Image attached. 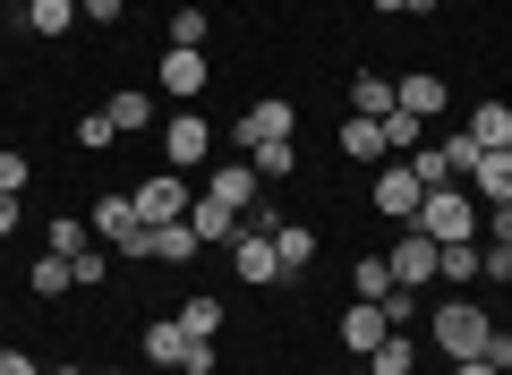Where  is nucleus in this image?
Listing matches in <instances>:
<instances>
[{
	"label": "nucleus",
	"instance_id": "1",
	"mask_svg": "<svg viewBox=\"0 0 512 375\" xmlns=\"http://www.w3.org/2000/svg\"><path fill=\"white\" fill-rule=\"evenodd\" d=\"M427 333H436V350H444V358H487L495 316H487V307H470V299L453 290V299H444L436 316H427Z\"/></svg>",
	"mask_w": 512,
	"mask_h": 375
},
{
	"label": "nucleus",
	"instance_id": "2",
	"mask_svg": "<svg viewBox=\"0 0 512 375\" xmlns=\"http://www.w3.org/2000/svg\"><path fill=\"white\" fill-rule=\"evenodd\" d=\"M86 231L103 239L111 256H154V231H146V222H137V205H128L120 188H111V197H94V214H86Z\"/></svg>",
	"mask_w": 512,
	"mask_h": 375
},
{
	"label": "nucleus",
	"instance_id": "3",
	"mask_svg": "<svg viewBox=\"0 0 512 375\" xmlns=\"http://www.w3.org/2000/svg\"><path fill=\"white\" fill-rule=\"evenodd\" d=\"M419 231L436 239V248H461V239H478V197H470V188H427Z\"/></svg>",
	"mask_w": 512,
	"mask_h": 375
},
{
	"label": "nucleus",
	"instance_id": "4",
	"mask_svg": "<svg viewBox=\"0 0 512 375\" xmlns=\"http://www.w3.org/2000/svg\"><path fill=\"white\" fill-rule=\"evenodd\" d=\"M367 205H376L384 222H419V205H427V188H419V171L410 162H376V179H367Z\"/></svg>",
	"mask_w": 512,
	"mask_h": 375
},
{
	"label": "nucleus",
	"instance_id": "5",
	"mask_svg": "<svg viewBox=\"0 0 512 375\" xmlns=\"http://www.w3.org/2000/svg\"><path fill=\"white\" fill-rule=\"evenodd\" d=\"M128 205H137V222H188V205H197V188H188V171H154V179H137L128 188Z\"/></svg>",
	"mask_w": 512,
	"mask_h": 375
},
{
	"label": "nucleus",
	"instance_id": "6",
	"mask_svg": "<svg viewBox=\"0 0 512 375\" xmlns=\"http://www.w3.org/2000/svg\"><path fill=\"white\" fill-rule=\"evenodd\" d=\"M222 256H231V273H239L248 290H274V282H291V273H282V248H274V231H248V222H239V239H231Z\"/></svg>",
	"mask_w": 512,
	"mask_h": 375
},
{
	"label": "nucleus",
	"instance_id": "7",
	"mask_svg": "<svg viewBox=\"0 0 512 375\" xmlns=\"http://www.w3.org/2000/svg\"><path fill=\"white\" fill-rule=\"evenodd\" d=\"M163 154L171 171H197V162H214V120H197V103H180L163 120Z\"/></svg>",
	"mask_w": 512,
	"mask_h": 375
},
{
	"label": "nucleus",
	"instance_id": "8",
	"mask_svg": "<svg viewBox=\"0 0 512 375\" xmlns=\"http://www.w3.org/2000/svg\"><path fill=\"white\" fill-rule=\"evenodd\" d=\"M291 128H299V111L282 103V94H265V103H248V111H239V120H231V137H239V154H256V145L291 137Z\"/></svg>",
	"mask_w": 512,
	"mask_h": 375
},
{
	"label": "nucleus",
	"instance_id": "9",
	"mask_svg": "<svg viewBox=\"0 0 512 375\" xmlns=\"http://www.w3.org/2000/svg\"><path fill=\"white\" fill-rule=\"evenodd\" d=\"M436 256H444V248L410 222V231L393 239V256H384V265H393V282H402V290H427V282H436Z\"/></svg>",
	"mask_w": 512,
	"mask_h": 375
},
{
	"label": "nucleus",
	"instance_id": "10",
	"mask_svg": "<svg viewBox=\"0 0 512 375\" xmlns=\"http://www.w3.org/2000/svg\"><path fill=\"white\" fill-rule=\"evenodd\" d=\"M393 103H402L410 120H444V111H453V86H444L436 69H410V77H393Z\"/></svg>",
	"mask_w": 512,
	"mask_h": 375
},
{
	"label": "nucleus",
	"instance_id": "11",
	"mask_svg": "<svg viewBox=\"0 0 512 375\" xmlns=\"http://www.w3.org/2000/svg\"><path fill=\"white\" fill-rule=\"evenodd\" d=\"M239 222H248V214H231L222 197H205V188H197V205H188V231H197L205 248H231V239H239Z\"/></svg>",
	"mask_w": 512,
	"mask_h": 375
},
{
	"label": "nucleus",
	"instance_id": "12",
	"mask_svg": "<svg viewBox=\"0 0 512 375\" xmlns=\"http://www.w3.org/2000/svg\"><path fill=\"white\" fill-rule=\"evenodd\" d=\"M163 94L171 103H197L205 94V52H180V43H171L163 52Z\"/></svg>",
	"mask_w": 512,
	"mask_h": 375
},
{
	"label": "nucleus",
	"instance_id": "13",
	"mask_svg": "<svg viewBox=\"0 0 512 375\" xmlns=\"http://www.w3.org/2000/svg\"><path fill=\"white\" fill-rule=\"evenodd\" d=\"M205 197H222V205H231V214H248V205L265 197V188H256V162H222V171L205 179Z\"/></svg>",
	"mask_w": 512,
	"mask_h": 375
},
{
	"label": "nucleus",
	"instance_id": "14",
	"mask_svg": "<svg viewBox=\"0 0 512 375\" xmlns=\"http://www.w3.org/2000/svg\"><path fill=\"white\" fill-rule=\"evenodd\" d=\"M384 333H393V324H384V307H376V299H350V316H342V341H350V358H367Z\"/></svg>",
	"mask_w": 512,
	"mask_h": 375
},
{
	"label": "nucleus",
	"instance_id": "15",
	"mask_svg": "<svg viewBox=\"0 0 512 375\" xmlns=\"http://www.w3.org/2000/svg\"><path fill=\"white\" fill-rule=\"evenodd\" d=\"M461 137H470L478 154H504V145H512V103H478V111H470V128H461Z\"/></svg>",
	"mask_w": 512,
	"mask_h": 375
},
{
	"label": "nucleus",
	"instance_id": "16",
	"mask_svg": "<svg viewBox=\"0 0 512 375\" xmlns=\"http://www.w3.org/2000/svg\"><path fill=\"white\" fill-rule=\"evenodd\" d=\"M470 188H478V205H512V154H478Z\"/></svg>",
	"mask_w": 512,
	"mask_h": 375
},
{
	"label": "nucleus",
	"instance_id": "17",
	"mask_svg": "<svg viewBox=\"0 0 512 375\" xmlns=\"http://www.w3.org/2000/svg\"><path fill=\"white\" fill-rule=\"evenodd\" d=\"M333 145H342L350 162H384V154H393V145H384V120H359V111L342 120V137H333Z\"/></svg>",
	"mask_w": 512,
	"mask_h": 375
},
{
	"label": "nucleus",
	"instance_id": "18",
	"mask_svg": "<svg viewBox=\"0 0 512 375\" xmlns=\"http://www.w3.org/2000/svg\"><path fill=\"white\" fill-rule=\"evenodd\" d=\"M359 367H367V375H410V367H419V341H410V333H384Z\"/></svg>",
	"mask_w": 512,
	"mask_h": 375
},
{
	"label": "nucleus",
	"instance_id": "19",
	"mask_svg": "<svg viewBox=\"0 0 512 375\" xmlns=\"http://www.w3.org/2000/svg\"><path fill=\"white\" fill-rule=\"evenodd\" d=\"M350 111H359V120H384V111H393V77L359 69V77H350Z\"/></svg>",
	"mask_w": 512,
	"mask_h": 375
},
{
	"label": "nucleus",
	"instance_id": "20",
	"mask_svg": "<svg viewBox=\"0 0 512 375\" xmlns=\"http://www.w3.org/2000/svg\"><path fill=\"white\" fill-rule=\"evenodd\" d=\"M188 256H205V239L188 222H154V265H188Z\"/></svg>",
	"mask_w": 512,
	"mask_h": 375
},
{
	"label": "nucleus",
	"instance_id": "21",
	"mask_svg": "<svg viewBox=\"0 0 512 375\" xmlns=\"http://www.w3.org/2000/svg\"><path fill=\"white\" fill-rule=\"evenodd\" d=\"M146 358H154V367H180V358H188V324H180V316L146 324Z\"/></svg>",
	"mask_w": 512,
	"mask_h": 375
},
{
	"label": "nucleus",
	"instance_id": "22",
	"mask_svg": "<svg viewBox=\"0 0 512 375\" xmlns=\"http://www.w3.org/2000/svg\"><path fill=\"white\" fill-rule=\"evenodd\" d=\"M350 290H359V299H393V290H402V282H393V265H384V256H359V265H350Z\"/></svg>",
	"mask_w": 512,
	"mask_h": 375
},
{
	"label": "nucleus",
	"instance_id": "23",
	"mask_svg": "<svg viewBox=\"0 0 512 375\" xmlns=\"http://www.w3.org/2000/svg\"><path fill=\"white\" fill-rule=\"evenodd\" d=\"M274 248H282V273H308L316 265V231H308V222H282Z\"/></svg>",
	"mask_w": 512,
	"mask_h": 375
},
{
	"label": "nucleus",
	"instance_id": "24",
	"mask_svg": "<svg viewBox=\"0 0 512 375\" xmlns=\"http://www.w3.org/2000/svg\"><path fill=\"white\" fill-rule=\"evenodd\" d=\"M26 26H35V35H69V26H77V0H26Z\"/></svg>",
	"mask_w": 512,
	"mask_h": 375
},
{
	"label": "nucleus",
	"instance_id": "25",
	"mask_svg": "<svg viewBox=\"0 0 512 375\" xmlns=\"http://www.w3.org/2000/svg\"><path fill=\"white\" fill-rule=\"evenodd\" d=\"M402 162H410V171H419V188H453V179H461L444 145H419V154H402Z\"/></svg>",
	"mask_w": 512,
	"mask_h": 375
},
{
	"label": "nucleus",
	"instance_id": "26",
	"mask_svg": "<svg viewBox=\"0 0 512 375\" xmlns=\"http://www.w3.org/2000/svg\"><path fill=\"white\" fill-rule=\"evenodd\" d=\"M436 282H453V290H470V282H478V239H461V248H444V256H436Z\"/></svg>",
	"mask_w": 512,
	"mask_h": 375
},
{
	"label": "nucleus",
	"instance_id": "27",
	"mask_svg": "<svg viewBox=\"0 0 512 375\" xmlns=\"http://www.w3.org/2000/svg\"><path fill=\"white\" fill-rule=\"evenodd\" d=\"M248 162H256V179H291V171H299V145H291V137H274V145H256Z\"/></svg>",
	"mask_w": 512,
	"mask_h": 375
},
{
	"label": "nucleus",
	"instance_id": "28",
	"mask_svg": "<svg viewBox=\"0 0 512 375\" xmlns=\"http://www.w3.org/2000/svg\"><path fill=\"white\" fill-rule=\"evenodd\" d=\"M35 290H43V299L77 290V265H69V256H52V248H43V256H35Z\"/></svg>",
	"mask_w": 512,
	"mask_h": 375
},
{
	"label": "nucleus",
	"instance_id": "29",
	"mask_svg": "<svg viewBox=\"0 0 512 375\" xmlns=\"http://www.w3.org/2000/svg\"><path fill=\"white\" fill-rule=\"evenodd\" d=\"M103 111L120 120V137H128V128H146V120H154V94H137V86H128V94H111Z\"/></svg>",
	"mask_w": 512,
	"mask_h": 375
},
{
	"label": "nucleus",
	"instance_id": "30",
	"mask_svg": "<svg viewBox=\"0 0 512 375\" xmlns=\"http://www.w3.org/2000/svg\"><path fill=\"white\" fill-rule=\"evenodd\" d=\"M180 324H188V341H214V333H222V299H188Z\"/></svg>",
	"mask_w": 512,
	"mask_h": 375
},
{
	"label": "nucleus",
	"instance_id": "31",
	"mask_svg": "<svg viewBox=\"0 0 512 375\" xmlns=\"http://www.w3.org/2000/svg\"><path fill=\"white\" fill-rule=\"evenodd\" d=\"M205 26H214V18H205L197 0H188V9H171V43H180V52H197V43H205Z\"/></svg>",
	"mask_w": 512,
	"mask_h": 375
},
{
	"label": "nucleus",
	"instance_id": "32",
	"mask_svg": "<svg viewBox=\"0 0 512 375\" xmlns=\"http://www.w3.org/2000/svg\"><path fill=\"white\" fill-rule=\"evenodd\" d=\"M94 248V231H86V222H69V214H60L52 222V256H86Z\"/></svg>",
	"mask_w": 512,
	"mask_h": 375
},
{
	"label": "nucleus",
	"instance_id": "33",
	"mask_svg": "<svg viewBox=\"0 0 512 375\" xmlns=\"http://www.w3.org/2000/svg\"><path fill=\"white\" fill-rule=\"evenodd\" d=\"M26 179H35V162H26V154H9V145H0V188H9V197H26Z\"/></svg>",
	"mask_w": 512,
	"mask_h": 375
},
{
	"label": "nucleus",
	"instance_id": "34",
	"mask_svg": "<svg viewBox=\"0 0 512 375\" xmlns=\"http://www.w3.org/2000/svg\"><path fill=\"white\" fill-rule=\"evenodd\" d=\"M111 137H120V120H111V111H94V120H77V145H94V154H103Z\"/></svg>",
	"mask_w": 512,
	"mask_h": 375
},
{
	"label": "nucleus",
	"instance_id": "35",
	"mask_svg": "<svg viewBox=\"0 0 512 375\" xmlns=\"http://www.w3.org/2000/svg\"><path fill=\"white\" fill-rule=\"evenodd\" d=\"M478 273H487V282H512V248H504V239H487V248H478Z\"/></svg>",
	"mask_w": 512,
	"mask_h": 375
},
{
	"label": "nucleus",
	"instance_id": "36",
	"mask_svg": "<svg viewBox=\"0 0 512 375\" xmlns=\"http://www.w3.org/2000/svg\"><path fill=\"white\" fill-rule=\"evenodd\" d=\"M69 265H77V290H94V282H111V256H94V248H86V256H69Z\"/></svg>",
	"mask_w": 512,
	"mask_h": 375
},
{
	"label": "nucleus",
	"instance_id": "37",
	"mask_svg": "<svg viewBox=\"0 0 512 375\" xmlns=\"http://www.w3.org/2000/svg\"><path fill=\"white\" fill-rule=\"evenodd\" d=\"M120 9H128V0H77V18H86V26H120Z\"/></svg>",
	"mask_w": 512,
	"mask_h": 375
},
{
	"label": "nucleus",
	"instance_id": "38",
	"mask_svg": "<svg viewBox=\"0 0 512 375\" xmlns=\"http://www.w3.org/2000/svg\"><path fill=\"white\" fill-rule=\"evenodd\" d=\"M222 358H214V341H188V358H180V375H214Z\"/></svg>",
	"mask_w": 512,
	"mask_h": 375
},
{
	"label": "nucleus",
	"instance_id": "39",
	"mask_svg": "<svg viewBox=\"0 0 512 375\" xmlns=\"http://www.w3.org/2000/svg\"><path fill=\"white\" fill-rule=\"evenodd\" d=\"M487 367H504V375H512V333H504V324H495V341H487Z\"/></svg>",
	"mask_w": 512,
	"mask_h": 375
},
{
	"label": "nucleus",
	"instance_id": "40",
	"mask_svg": "<svg viewBox=\"0 0 512 375\" xmlns=\"http://www.w3.org/2000/svg\"><path fill=\"white\" fill-rule=\"evenodd\" d=\"M384 18H427V9H436V0H376Z\"/></svg>",
	"mask_w": 512,
	"mask_h": 375
},
{
	"label": "nucleus",
	"instance_id": "41",
	"mask_svg": "<svg viewBox=\"0 0 512 375\" xmlns=\"http://www.w3.org/2000/svg\"><path fill=\"white\" fill-rule=\"evenodd\" d=\"M0 375H43V367H35L26 350H0Z\"/></svg>",
	"mask_w": 512,
	"mask_h": 375
},
{
	"label": "nucleus",
	"instance_id": "42",
	"mask_svg": "<svg viewBox=\"0 0 512 375\" xmlns=\"http://www.w3.org/2000/svg\"><path fill=\"white\" fill-rule=\"evenodd\" d=\"M18 231V197H9V188H0V239Z\"/></svg>",
	"mask_w": 512,
	"mask_h": 375
},
{
	"label": "nucleus",
	"instance_id": "43",
	"mask_svg": "<svg viewBox=\"0 0 512 375\" xmlns=\"http://www.w3.org/2000/svg\"><path fill=\"white\" fill-rule=\"evenodd\" d=\"M453 375H504V367H487V358H453Z\"/></svg>",
	"mask_w": 512,
	"mask_h": 375
},
{
	"label": "nucleus",
	"instance_id": "44",
	"mask_svg": "<svg viewBox=\"0 0 512 375\" xmlns=\"http://www.w3.org/2000/svg\"><path fill=\"white\" fill-rule=\"evenodd\" d=\"M52 375H94V367H52Z\"/></svg>",
	"mask_w": 512,
	"mask_h": 375
},
{
	"label": "nucleus",
	"instance_id": "45",
	"mask_svg": "<svg viewBox=\"0 0 512 375\" xmlns=\"http://www.w3.org/2000/svg\"><path fill=\"white\" fill-rule=\"evenodd\" d=\"M103 375H120V367H103Z\"/></svg>",
	"mask_w": 512,
	"mask_h": 375
},
{
	"label": "nucleus",
	"instance_id": "46",
	"mask_svg": "<svg viewBox=\"0 0 512 375\" xmlns=\"http://www.w3.org/2000/svg\"><path fill=\"white\" fill-rule=\"evenodd\" d=\"M504 154H512V145H504Z\"/></svg>",
	"mask_w": 512,
	"mask_h": 375
},
{
	"label": "nucleus",
	"instance_id": "47",
	"mask_svg": "<svg viewBox=\"0 0 512 375\" xmlns=\"http://www.w3.org/2000/svg\"><path fill=\"white\" fill-rule=\"evenodd\" d=\"M359 375H367V367H359Z\"/></svg>",
	"mask_w": 512,
	"mask_h": 375
}]
</instances>
